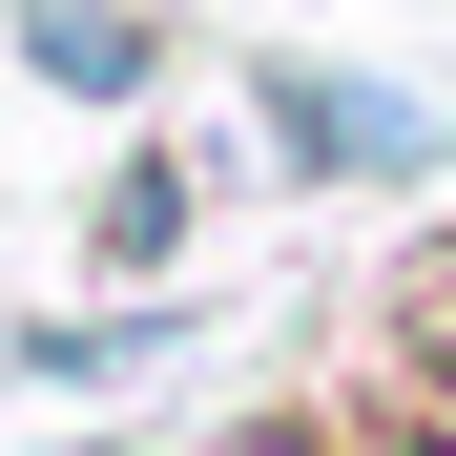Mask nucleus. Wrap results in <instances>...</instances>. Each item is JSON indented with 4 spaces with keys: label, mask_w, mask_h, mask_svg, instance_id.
Wrapping results in <instances>:
<instances>
[{
    "label": "nucleus",
    "mask_w": 456,
    "mask_h": 456,
    "mask_svg": "<svg viewBox=\"0 0 456 456\" xmlns=\"http://www.w3.org/2000/svg\"><path fill=\"white\" fill-rule=\"evenodd\" d=\"M249 104H270L290 167H332V187H415V167H436V125H415L395 84H353V62H270Z\"/></svg>",
    "instance_id": "nucleus-1"
},
{
    "label": "nucleus",
    "mask_w": 456,
    "mask_h": 456,
    "mask_svg": "<svg viewBox=\"0 0 456 456\" xmlns=\"http://www.w3.org/2000/svg\"><path fill=\"white\" fill-rule=\"evenodd\" d=\"M167 332H187V312H42V332H21V373H42V395H84V373H145Z\"/></svg>",
    "instance_id": "nucleus-3"
},
{
    "label": "nucleus",
    "mask_w": 456,
    "mask_h": 456,
    "mask_svg": "<svg viewBox=\"0 0 456 456\" xmlns=\"http://www.w3.org/2000/svg\"><path fill=\"white\" fill-rule=\"evenodd\" d=\"M21 62H42V84H84V104H125L145 62H167V21H145V0H21Z\"/></svg>",
    "instance_id": "nucleus-2"
},
{
    "label": "nucleus",
    "mask_w": 456,
    "mask_h": 456,
    "mask_svg": "<svg viewBox=\"0 0 456 456\" xmlns=\"http://www.w3.org/2000/svg\"><path fill=\"white\" fill-rule=\"evenodd\" d=\"M436 373H456V290H436Z\"/></svg>",
    "instance_id": "nucleus-5"
},
{
    "label": "nucleus",
    "mask_w": 456,
    "mask_h": 456,
    "mask_svg": "<svg viewBox=\"0 0 456 456\" xmlns=\"http://www.w3.org/2000/svg\"><path fill=\"white\" fill-rule=\"evenodd\" d=\"M187 249V167L145 145V167H104V270H167Z\"/></svg>",
    "instance_id": "nucleus-4"
}]
</instances>
